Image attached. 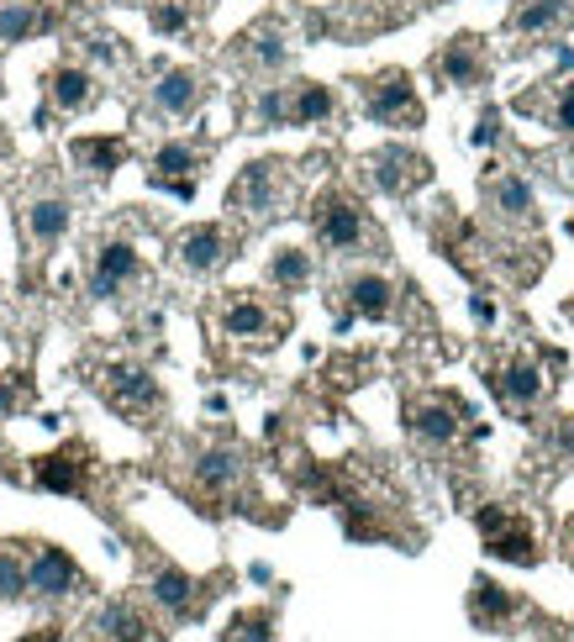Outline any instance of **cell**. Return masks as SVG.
I'll return each mask as SVG.
<instances>
[{"mask_svg": "<svg viewBox=\"0 0 574 642\" xmlns=\"http://www.w3.org/2000/svg\"><path fill=\"white\" fill-rule=\"evenodd\" d=\"M280 200H285V164H274V159H259V164H248L232 179V191H227V211H242V216H274L280 211Z\"/></svg>", "mask_w": 574, "mask_h": 642, "instance_id": "1", "label": "cell"}, {"mask_svg": "<svg viewBox=\"0 0 574 642\" xmlns=\"http://www.w3.org/2000/svg\"><path fill=\"white\" fill-rule=\"evenodd\" d=\"M364 106H369V117L385 121V127H416V121H422L416 85H411V74H401V69L375 74V79L364 85Z\"/></svg>", "mask_w": 574, "mask_h": 642, "instance_id": "2", "label": "cell"}, {"mask_svg": "<svg viewBox=\"0 0 574 642\" xmlns=\"http://www.w3.org/2000/svg\"><path fill=\"white\" fill-rule=\"evenodd\" d=\"M479 537H485V547H490L496 558H506V564H538L532 526H527L522 516L501 511V505H485V511H479Z\"/></svg>", "mask_w": 574, "mask_h": 642, "instance_id": "3", "label": "cell"}, {"mask_svg": "<svg viewBox=\"0 0 574 642\" xmlns=\"http://www.w3.org/2000/svg\"><path fill=\"white\" fill-rule=\"evenodd\" d=\"M316 238L327 242V248H337V253H348V248H359L364 242V206L354 200V195H322L316 200Z\"/></svg>", "mask_w": 574, "mask_h": 642, "instance_id": "4", "label": "cell"}, {"mask_svg": "<svg viewBox=\"0 0 574 642\" xmlns=\"http://www.w3.org/2000/svg\"><path fill=\"white\" fill-rule=\"evenodd\" d=\"M85 475H90V448L85 443H64V448L43 453L32 464L37 490H53V496H85Z\"/></svg>", "mask_w": 574, "mask_h": 642, "instance_id": "5", "label": "cell"}, {"mask_svg": "<svg viewBox=\"0 0 574 642\" xmlns=\"http://www.w3.org/2000/svg\"><path fill=\"white\" fill-rule=\"evenodd\" d=\"M100 395H106L111 411H121V416H148V411H159V384H153V374H148V369H132V363L106 369Z\"/></svg>", "mask_w": 574, "mask_h": 642, "instance_id": "6", "label": "cell"}, {"mask_svg": "<svg viewBox=\"0 0 574 642\" xmlns=\"http://www.w3.org/2000/svg\"><path fill=\"white\" fill-rule=\"evenodd\" d=\"M369 168H375V185H380L385 195H411L416 185L432 179V164L422 153H407V148H380V153L369 159Z\"/></svg>", "mask_w": 574, "mask_h": 642, "instance_id": "7", "label": "cell"}, {"mask_svg": "<svg viewBox=\"0 0 574 642\" xmlns=\"http://www.w3.org/2000/svg\"><path fill=\"white\" fill-rule=\"evenodd\" d=\"M195 164H201V153L191 143H164L153 153V185L159 191H174L180 200H191L195 195Z\"/></svg>", "mask_w": 574, "mask_h": 642, "instance_id": "8", "label": "cell"}, {"mask_svg": "<svg viewBox=\"0 0 574 642\" xmlns=\"http://www.w3.org/2000/svg\"><path fill=\"white\" fill-rule=\"evenodd\" d=\"M138 253H132V242H106L96 253V274H90V295H100V301H111L121 285H132L138 280Z\"/></svg>", "mask_w": 574, "mask_h": 642, "instance_id": "9", "label": "cell"}, {"mask_svg": "<svg viewBox=\"0 0 574 642\" xmlns=\"http://www.w3.org/2000/svg\"><path fill=\"white\" fill-rule=\"evenodd\" d=\"M79 569H74V558L64 547H37V558H32V569H26V590L37 595H69Z\"/></svg>", "mask_w": 574, "mask_h": 642, "instance_id": "10", "label": "cell"}, {"mask_svg": "<svg viewBox=\"0 0 574 642\" xmlns=\"http://www.w3.org/2000/svg\"><path fill=\"white\" fill-rule=\"evenodd\" d=\"M227 259V232L206 221V227H191L185 238H180V263L191 269V274H212L216 263Z\"/></svg>", "mask_w": 574, "mask_h": 642, "instance_id": "11", "label": "cell"}, {"mask_svg": "<svg viewBox=\"0 0 574 642\" xmlns=\"http://www.w3.org/2000/svg\"><path fill=\"white\" fill-rule=\"evenodd\" d=\"M458 416H464V405H458V401H422V405H411V427H416V437H427V443H454V437H458Z\"/></svg>", "mask_w": 574, "mask_h": 642, "instance_id": "12", "label": "cell"}, {"mask_svg": "<svg viewBox=\"0 0 574 642\" xmlns=\"http://www.w3.org/2000/svg\"><path fill=\"white\" fill-rule=\"evenodd\" d=\"M195 100H201V79L195 69H169L159 85H153V106L164 111V117H191Z\"/></svg>", "mask_w": 574, "mask_h": 642, "instance_id": "13", "label": "cell"}, {"mask_svg": "<svg viewBox=\"0 0 574 642\" xmlns=\"http://www.w3.org/2000/svg\"><path fill=\"white\" fill-rule=\"evenodd\" d=\"M43 26H53V11H43L37 0H6L0 6V43H26Z\"/></svg>", "mask_w": 574, "mask_h": 642, "instance_id": "14", "label": "cell"}, {"mask_svg": "<svg viewBox=\"0 0 574 642\" xmlns=\"http://www.w3.org/2000/svg\"><path fill=\"white\" fill-rule=\"evenodd\" d=\"M238 479H242V453L238 448L201 453V464H195V485H201V490H212V496H227Z\"/></svg>", "mask_w": 574, "mask_h": 642, "instance_id": "15", "label": "cell"}, {"mask_svg": "<svg viewBox=\"0 0 574 642\" xmlns=\"http://www.w3.org/2000/svg\"><path fill=\"white\" fill-rule=\"evenodd\" d=\"M26 232H32L37 248H53V242L69 232V200H58V195L32 200V206H26Z\"/></svg>", "mask_w": 574, "mask_h": 642, "instance_id": "16", "label": "cell"}, {"mask_svg": "<svg viewBox=\"0 0 574 642\" xmlns=\"http://www.w3.org/2000/svg\"><path fill=\"white\" fill-rule=\"evenodd\" d=\"M90 642H148V621L132 606H106L90 621Z\"/></svg>", "mask_w": 574, "mask_h": 642, "instance_id": "17", "label": "cell"}, {"mask_svg": "<svg viewBox=\"0 0 574 642\" xmlns=\"http://www.w3.org/2000/svg\"><path fill=\"white\" fill-rule=\"evenodd\" d=\"M48 96L58 111H85V106L96 100V79L85 69H74V64H64V69L48 74Z\"/></svg>", "mask_w": 574, "mask_h": 642, "instance_id": "18", "label": "cell"}, {"mask_svg": "<svg viewBox=\"0 0 574 642\" xmlns=\"http://www.w3.org/2000/svg\"><path fill=\"white\" fill-rule=\"evenodd\" d=\"M274 327V316L253 301V295H238V301H227V311H221V333L227 337H242V342H253V337H263Z\"/></svg>", "mask_w": 574, "mask_h": 642, "instance_id": "19", "label": "cell"}, {"mask_svg": "<svg viewBox=\"0 0 574 642\" xmlns=\"http://www.w3.org/2000/svg\"><path fill=\"white\" fill-rule=\"evenodd\" d=\"M69 153H74V164L90 168V174H117L121 159H127V143L121 138H74Z\"/></svg>", "mask_w": 574, "mask_h": 642, "instance_id": "20", "label": "cell"}, {"mask_svg": "<svg viewBox=\"0 0 574 642\" xmlns=\"http://www.w3.org/2000/svg\"><path fill=\"white\" fill-rule=\"evenodd\" d=\"M437 74H443L448 85H479V48H475V37H454L448 48L437 53Z\"/></svg>", "mask_w": 574, "mask_h": 642, "instance_id": "21", "label": "cell"}, {"mask_svg": "<svg viewBox=\"0 0 574 642\" xmlns=\"http://www.w3.org/2000/svg\"><path fill=\"white\" fill-rule=\"evenodd\" d=\"M327 117H333V90L327 85H295L290 90L285 127H312V121H327Z\"/></svg>", "mask_w": 574, "mask_h": 642, "instance_id": "22", "label": "cell"}, {"mask_svg": "<svg viewBox=\"0 0 574 642\" xmlns=\"http://www.w3.org/2000/svg\"><path fill=\"white\" fill-rule=\"evenodd\" d=\"M390 295H396L390 280H380V274H359V280L348 285V306L359 311V316H369V322H385V316H390Z\"/></svg>", "mask_w": 574, "mask_h": 642, "instance_id": "23", "label": "cell"}, {"mask_svg": "<svg viewBox=\"0 0 574 642\" xmlns=\"http://www.w3.org/2000/svg\"><path fill=\"white\" fill-rule=\"evenodd\" d=\"M496 390H501L511 405H532L538 395H543V374H538V363H527V358H511L501 369V380H496Z\"/></svg>", "mask_w": 574, "mask_h": 642, "instance_id": "24", "label": "cell"}, {"mask_svg": "<svg viewBox=\"0 0 574 642\" xmlns=\"http://www.w3.org/2000/svg\"><path fill=\"white\" fill-rule=\"evenodd\" d=\"M195 585L185 569H159L153 574V600L164 606V611H174V617H185V611H195Z\"/></svg>", "mask_w": 574, "mask_h": 642, "instance_id": "25", "label": "cell"}, {"mask_svg": "<svg viewBox=\"0 0 574 642\" xmlns=\"http://www.w3.org/2000/svg\"><path fill=\"white\" fill-rule=\"evenodd\" d=\"M469 617L475 621H506V617H517V600H511L496 579H475V590H469Z\"/></svg>", "mask_w": 574, "mask_h": 642, "instance_id": "26", "label": "cell"}, {"mask_svg": "<svg viewBox=\"0 0 574 642\" xmlns=\"http://www.w3.org/2000/svg\"><path fill=\"white\" fill-rule=\"evenodd\" d=\"M269 280L280 290H301L306 280H312V259L301 253V248H280L274 259H269Z\"/></svg>", "mask_w": 574, "mask_h": 642, "instance_id": "27", "label": "cell"}, {"mask_svg": "<svg viewBox=\"0 0 574 642\" xmlns=\"http://www.w3.org/2000/svg\"><path fill=\"white\" fill-rule=\"evenodd\" d=\"M564 17V0H522L517 11H511V26L517 32H543V26H553Z\"/></svg>", "mask_w": 574, "mask_h": 642, "instance_id": "28", "label": "cell"}, {"mask_svg": "<svg viewBox=\"0 0 574 642\" xmlns=\"http://www.w3.org/2000/svg\"><path fill=\"white\" fill-rule=\"evenodd\" d=\"M496 206H501V216H511V221H527V216H532V191H527L522 179L501 174V179H496Z\"/></svg>", "mask_w": 574, "mask_h": 642, "instance_id": "29", "label": "cell"}, {"mask_svg": "<svg viewBox=\"0 0 574 642\" xmlns=\"http://www.w3.org/2000/svg\"><path fill=\"white\" fill-rule=\"evenodd\" d=\"M148 26L164 32V37H174V32L191 26V6H185V0H153V6H148Z\"/></svg>", "mask_w": 574, "mask_h": 642, "instance_id": "30", "label": "cell"}, {"mask_svg": "<svg viewBox=\"0 0 574 642\" xmlns=\"http://www.w3.org/2000/svg\"><path fill=\"white\" fill-rule=\"evenodd\" d=\"M227 642H274V617L269 611H242L232 621V638Z\"/></svg>", "mask_w": 574, "mask_h": 642, "instance_id": "31", "label": "cell"}, {"mask_svg": "<svg viewBox=\"0 0 574 642\" xmlns=\"http://www.w3.org/2000/svg\"><path fill=\"white\" fill-rule=\"evenodd\" d=\"M248 43H253V58H259L263 69H280V64H285L290 53H285V37H280V32H269V26H263V32H253V37H248Z\"/></svg>", "mask_w": 574, "mask_h": 642, "instance_id": "32", "label": "cell"}, {"mask_svg": "<svg viewBox=\"0 0 574 642\" xmlns=\"http://www.w3.org/2000/svg\"><path fill=\"white\" fill-rule=\"evenodd\" d=\"M22 590H26V569H22V558H11V553L0 547V600H17Z\"/></svg>", "mask_w": 574, "mask_h": 642, "instance_id": "33", "label": "cell"}, {"mask_svg": "<svg viewBox=\"0 0 574 642\" xmlns=\"http://www.w3.org/2000/svg\"><path fill=\"white\" fill-rule=\"evenodd\" d=\"M553 127L559 132H574V79L559 85V100H553Z\"/></svg>", "mask_w": 574, "mask_h": 642, "instance_id": "34", "label": "cell"}, {"mask_svg": "<svg viewBox=\"0 0 574 642\" xmlns=\"http://www.w3.org/2000/svg\"><path fill=\"white\" fill-rule=\"evenodd\" d=\"M496 138H501V111H485V117H479V127H475V143L490 148Z\"/></svg>", "mask_w": 574, "mask_h": 642, "instance_id": "35", "label": "cell"}, {"mask_svg": "<svg viewBox=\"0 0 574 642\" xmlns=\"http://www.w3.org/2000/svg\"><path fill=\"white\" fill-rule=\"evenodd\" d=\"M26 401V390L17 380H0V416H11V411H17V405Z\"/></svg>", "mask_w": 574, "mask_h": 642, "instance_id": "36", "label": "cell"}, {"mask_svg": "<svg viewBox=\"0 0 574 642\" xmlns=\"http://www.w3.org/2000/svg\"><path fill=\"white\" fill-rule=\"evenodd\" d=\"M26 642H58V627H43V632H32Z\"/></svg>", "mask_w": 574, "mask_h": 642, "instance_id": "37", "label": "cell"}]
</instances>
